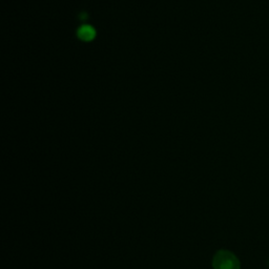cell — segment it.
<instances>
[{"instance_id":"obj_1","label":"cell","mask_w":269,"mask_h":269,"mask_svg":"<svg viewBox=\"0 0 269 269\" xmlns=\"http://www.w3.org/2000/svg\"><path fill=\"white\" fill-rule=\"evenodd\" d=\"M77 20L80 24L75 30V38L81 42H92L97 37L96 28L88 24L90 15L86 11H82L77 14Z\"/></svg>"},{"instance_id":"obj_2","label":"cell","mask_w":269,"mask_h":269,"mask_svg":"<svg viewBox=\"0 0 269 269\" xmlns=\"http://www.w3.org/2000/svg\"><path fill=\"white\" fill-rule=\"evenodd\" d=\"M212 267L214 269H240L241 263L232 252L221 250L212 258Z\"/></svg>"},{"instance_id":"obj_3","label":"cell","mask_w":269,"mask_h":269,"mask_svg":"<svg viewBox=\"0 0 269 269\" xmlns=\"http://www.w3.org/2000/svg\"><path fill=\"white\" fill-rule=\"evenodd\" d=\"M268 268H269V262H268Z\"/></svg>"}]
</instances>
